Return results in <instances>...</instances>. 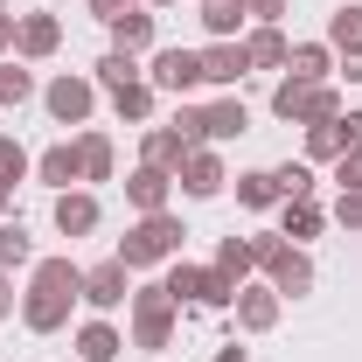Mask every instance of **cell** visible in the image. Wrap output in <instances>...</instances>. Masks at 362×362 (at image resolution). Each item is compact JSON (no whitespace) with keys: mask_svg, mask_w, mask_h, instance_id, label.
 <instances>
[{"mask_svg":"<svg viewBox=\"0 0 362 362\" xmlns=\"http://www.w3.org/2000/svg\"><path fill=\"white\" fill-rule=\"evenodd\" d=\"M77 300H84V265H77V258H35V265H28V293H21L28 334L70 327V307H77Z\"/></svg>","mask_w":362,"mask_h":362,"instance_id":"obj_1","label":"cell"},{"mask_svg":"<svg viewBox=\"0 0 362 362\" xmlns=\"http://www.w3.org/2000/svg\"><path fill=\"white\" fill-rule=\"evenodd\" d=\"M181 237H188V230H181L175 209H153V216H139V223L119 237V265H126V272L175 265V258H181Z\"/></svg>","mask_w":362,"mask_h":362,"instance_id":"obj_2","label":"cell"},{"mask_svg":"<svg viewBox=\"0 0 362 362\" xmlns=\"http://www.w3.org/2000/svg\"><path fill=\"white\" fill-rule=\"evenodd\" d=\"M133 349H175V320H181V300L160 286V279H146V286H133Z\"/></svg>","mask_w":362,"mask_h":362,"instance_id":"obj_3","label":"cell"},{"mask_svg":"<svg viewBox=\"0 0 362 362\" xmlns=\"http://www.w3.org/2000/svg\"><path fill=\"white\" fill-rule=\"evenodd\" d=\"M272 119H286V126L341 119V90H334V84H300V77H279V90H272Z\"/></svg>","mask_w":362,"mask_h":362,"instance_id":"obj_4","label":"cell"},{"mask_svg":"<svg viewBox=\"0 0 362 362\" xmlns=\"http://www.w3.org/2000/svg\"><path fill=\"white\" fill-rule=\"evenodd\" d=\"M42 112L56 126H90V112H98V84L77 77V70H63V77H49L42 84Z\"/></svg>","mask_w":362,"mask_h":362,"instance_id":"obj_5","label":"cell"},{"mask_svg":"<svg viewBox=\"0 0 362 362\" xmlns=\"http://www.w3.org/2000/svg\"><path fill=\"white\" fill-rule=\"evenodd\" d=\"M146 84L168 90V98H195V90H202V49H153Z\"/></svg>","mask_w":362,"mask_h":362,"instance_id":"obj_6","label":"cell"},{"mask_svg":"<svg viewBox=\"0 0 362 362\" xmlns=\"http://www.w3.org/2000/svg\"><path fill=\"white\" fill-rule=\"evenodd\" d=\"M258 272H265V286L279 293V300H300V293H314V258H307L300 244H279V251H272Z\"/></svg>","mask_w":362,"mask_h":362,"instance_id":"obj_7","label":"cell"},{"mask_svg":"<svg viewBox=\"0 0 362 362\" xmlns=\"http://www.w3.org/2000/svg\"><path fill=\"white\" fill-rule=\"evenodd\" d=\"M230 314H237V327H244V334H272V327H279V314H286V300L272 293L265 279H258V286L244 279V286H237V300H230Z\"/></svg>","mask_w":362,"mask_h":362,"instance_id":"obj_8","label":"cell"},{"mask_svg":"<svg viewBox=\"0 0 362 362\" xmlns=\"http://www.w3.org/2000/svg\"><path fill=\"white\" fill-rule=\"evenodd\" d=\"M56 49H63V21H56L49 7H35V14L14 21V56H21V63H49Z\"/></svg>","mask_w":362,"mask_h":362,"instance_id":"obj_9","label":"cell"},{"mask_svg":"<svg viewBox=\"0 0 362 362\" xmlns=\"http://www.w3.org/2000/svg\"><path fill=\"white\" fill-rule=\"evenodd\" d=\"M133 300V272L119 265V258H105V265L84 272V307L90 314H112V307H126Z\"/></svg>","mask_w":362,"mask_h":362,"instance_id":"obj_10","label":"cell"},{"mask_svg":"<svg viewBox=\"0 0 362 362\" xmlns=\"http://www.w3.org/2000/svg\"><path fill=\"white\" fill-rule=\"evenodd\" d=\"M175 181L195 195V202H209V195H223L230 188V175H223V153L216 146H188V160L175 168Z\"/></svg>","mask_w":362,"mask_h":362,"instance_id":"obj_11","label":"cell"},{"mask_svg":"<svg viewBox=\"0 0 362 362\" xmlns=\"http://www.w3.org/2000/svg\"><path fill=\"white\" fill-rule=\"evenodd\" d=\"M244 133H251V112H244V98H237V90H223L216 105H202V139H209V146L244 139Z\"/></svg>","mask_w":362,"mask_h":362,"instance_id":"obj_12","label":"cell"},{"mask_svg":"<svg viewBox=\"0 0 362 362\" xmlns=\"http://www.w3.org/2000/svg\"><path fill=\"white\" fill-rule=\"evenodd\" d=\"M244 77H251V56H244V42H209V49H202V84L237 90Z\"/></svg>","mask_w":362,"mask_h":362,"instance_id":"obj_13","label":"cell"},{"mask_svg":"<svg viewBox=\"0 0 362 362\" xmlns=\"http://www.w3.org/2000/svg\"><path fill=\"white\" fill-rule=\"evenodd\" d=\"M98 216H105V209H98L90 188H63V195H56V230H63V237H90Z\"/></svg>","mask_w":362,"mask_h":362,"instance_id":"obj_14","label":"cell"},{"mask_svg":"<svg viewBox=\"0 0 362 362\" xmlns=\"http://www.w3.org/2000/svg\"><path fill=\"white\" fill-rule=\"evenodd\" d=\"M139 160L160 168V175H175L181 160H188V139H181L175 126H146V133H139Z\"/></svg>","mask_w":362,"mask_h":362,"instance_id":"obj_15","label":"cell"},{"mask_svg":"<svg viewBox=\"0 0 362 362\" xmlns=\"http://www.w3.org/2000/svg\"><path fill=\"white\" fill-rule=\"evenodd\" d=\"M168 188H175V175H160V168L139 160L133 175H126V202H133L139 216H153V209H168Z\"/></svg>","mask_w":362,"mask_h":362,"instance_id":"obj_16","label":"cell"},{"mask_svg":"<svg viewBox=\"0 0 362 362\" xmlns=\"http://www.w3.org/2000/svg\"><path fill=\"white\" fill-rule=\"evenodd\" d=\"M286 77L327 84V77H334V49H327V42H293V49H286Z\"/></svg>","mask_w":362,"mask_h":362,"instance_id":"obj_17","label":"cell"},{"mask_svg":"<svg viewBox=\"0 0 362 362\" xmlns=\"http://www.w3.org/2000/svg\"><path fill=\"white\" fill-rule=\"evenodd\" d=\"M320 223H327V209H320L314 195H307V202H279V237H286V244L320 237Z\"/></svg>","mask_w":362,"mask_h":362,"instance_id":"obj_18","label":"cell"},{"mask_svg":"<svg viewBox=\"0 0 362 362\" xmlns=\"http://www.w3.org/2000/svg\"><path fill=\"white\" fill-rule=\"evenodd\" d=\"M119 349H126V334H119L105 314L77 327V356H84V362H119Z\"/></svg>","mask_w":362,"mask_h":362,"instance_id":"obj_19","label":"cell"},{"mask_svg":"<svg viewBox=\"0 0 362 362\" xmlns=\"http://www.w3.org/2000/svg\"><path fill=\"white\" fill-rule=\"evenodd\" d=\"M244 0H202V28H209V42H244Z\"/></svg>","mask_w":362,"mask_h":362,"instance_id":"obj_20","label":"cell"},{"mask_svg":"<svg viewBox=\"0 0 362 362\" xmlns=\"http://www.w3.org/2000/svg\"><path fill=\"white\" fill-rule=\"evenodd\" d=\"M35 175L49 181V188H56V195H63V188H77V139H63V146H49V153H35Z\"/></svg>","mask_w":362,"mask_h":362,"instance_id":"obj_21","label":"cell"},{"mask_svg":"<svg viewBox=\"0 0 362 362\" xmlns=\"http://www.w3.org/2000/svg\"><path fill=\"white\" fill-rule=\"evenodd\" d=\"M112 49H119V56H146V49H153V14L126 7V14L112 21Z\"/></svg>","mask_w":362,"mask_h":362,"instance_id":"obj_22","label":"cell"},{"mask_svg":"<svg viewBox=\"0 0 362 362\" xmlns=\"http://www.w3.org/2000/svg\"><path fill=\"white\" fill-rule=\"evenodd\" d=\"M327 49H334V56H356L362 49V0H349V7L327 14Z\"/></svg>","mask_w":362,"mask_h":362,"instance_id":"obj_23","label":"cell"},{"mask_svg":"<svg viewBox=\"0 0 362 362\" xmlns=\"http://www.w3.org/2000/svg\"><path fill=\"white\" fill-rule=\"evenodd\" d=\"M112 160H119V153H112L105 133H77V175L84 181H112Z\"/></svg>","mask_w":362,"mask_h":362,"instance_id":"obj_24","label":"cell"},{"mask_svg":"<svg viewBox=\"0 0 362 362\" xmlns=\"http://www.w3.org/2000/svg\"><path fill=\"white\" fill-rule=\"evenodd\" d=\"M341 153H349V133H341V119H314V126H307V160H327V168H334Z\"/></svg>","mask_w":362,"mask_h":362,"instance_id":"obj_25","label":"cell"},{"mask_svg":"<svg viewBox=\"0 0 362 362\" xmlns=\"http://www.w3.org/2000/svg\"><path fill=\"white\" fill-rule=\"evenodd\" d=\"M286 35H279V28H251V35H244V56H251V70H286Z\"/></svg>","mask_w":362,"mask_h":362,"instance_id":"obj_26","label":"cell"},{"mask_svg":"<svg viewBox=\"0 0 362 362\" xmlns=\"http://www.w3.org/2000/svg\"><path fill=\"white\" fill-rule=\"evenodd\" d=\"M35 98V70L21 63V56H0V105L14 112V105H28Z\"/></svg>","mask_w":362,"mask_h":362,"instance_id":"obj_27","label":"cell"},{"mask_svg":"<svg viewBox=\"0 0 362 362\" xmlns=\"http://www.w3.org/2000/svg\"><path fill=\"white\" fill-rule=\"evenodd\" d=\"M14 265H35V237H28V223L0 216V272H14Z\"/></svg>","mask_w":362,"mask_h":362,"instance_id":"obj_28","label":"cell"},{"mask_svg":"<svg viewBox=\"0 0 362 362\" xmlns=\"http://www.w3.org/2000/svg\"><path fill=\"white\" fill-rule=\"evenodd\" d=\"M139 77H146V70H139V56H119V49H105L90 84H98V90H126V84H139Z\"/></svg>","mask_w":362,"mask_h":362,"instance_id":"obj_29","label":"cell"},{"mask_svg":"<svg viewBox=\"0 0 362 362\" xmlns=\"http://www.w3.org/2000/svg\"><path fill=\"white\" fill-rule=\"evenodd\" d=\"M237 202H244V209H279V175H272V168L237 175Z\"/></svg>","mask_w":362,"mask_h":362,"instance_id":"obj_30","label":"cell"},{"mask_svg":"<svg viewBox=\"0 0 362 362\" xmlns=\"http://www.w3.org/2000/svg\"><path fill=\"white\" fill-rule=\"evenodd\" d=\"M202 279H209V265H188V258H175V265H168V279H160V286L175 293L181 307H202Z\"/></svg>","mask_w":362,"mask_h":362,"instance_id":"obj_31","label":"cell"},{"mask_svg":"<svg viewBox=\"0 0 362 362\" xmlns=\"http://www.w3.org/2000/svg\"><path fill=\"white\" fill-rule=\"evenodd\" d=\"M112 112L126 119V126H146L153 119V84L139 77V84H126V90H112Z\"/></svg>","mask_w":362,"mask_h":362,"instance_id":"obj_32","label":"cell"},{"mask_svg":"<svg viewBox=\"0 0 362 362\" xmlns=\"http://www.w3.org/2000/svg\"><path fill=\"white\" fill-rule=\"evenodd\" d=\"M216 272H223V279H237V286H244V279L258 272V258H251V244H244V237H223V244H216Z\"/></svg>","mask_w":362,"mask_h":362,"instance_id":"obj_33","label":"cell"},{"mask_svg":"<svg viewBox=\"0 0 362 362\" xmlns=\"http://www.w3.org/2000/svg\"><path fill=\"white\" fill-rule=\"evenodd\" d=\"M279 175V202H307L314 195V168L307 160H286V168H272Z\"/></svg>","mask_w":362,"mask_h":362,"instance_id":"obj_34","label":"cell"},{"mask_svg":"<svg viewBox=\"0 0 362 362\" xmlns=\"http://www.w3.org/2000/svg\"><path fill=\"white\" fill-rule=\"evenodd\" d=\"M28 175H35V160H28V146L0 133V188H14V181H28Z\"/></svg>","mask_w":362,"mask_h":362,"instance_id":"obj_35","label":"cell"},{"mask_svg":"<svg viewBox=\"0 0 362 362\" xmlns=\"http://www.w3.org/2000/svg\"><path fill=\"white\" fill-rule=\"evenodd\" d=\"M175 133L188 139V146H209V139H202V105H188V98H181V105H175Z\"/></svg>","mask_w":362,"mask_h":362,"instance_id":"obj_36","label":"cell"},{"mask_svg":"<svg viewBox=\"0 0 362 362\" xmlns=\"http://www.w3.org/2000/svg\"><path fill=\"white\" fill-rule=\"evenodd\" d=\"M334 223H341V230H362V188H341V195H334Z\"/></svg>","mask_w":362,"mask_h":362,"instance_id":"obj_37","label":"cell"},{"mask_svg":"<svg viewBox=\"0 0 362 362\" xmlns=\"http://www.w3.org/2000/svg\"><path fill=\"white\" fill-rule=\"evenodd\" d=\"M244 14H251L258 28H279V14H286V0H244Z\"/></svg>","mask_w":362,"mask_h":362,"instance_id":"obj_38","label":"cell"},{"mask_svg":"<svg viewBox=\"0 0 362 362\" xmlns=\"http://www.w3.org/2000/svg\"><path fill=\"white\" fill-rule=\"evenodd\" d=\"M244 244H251V258H258V265H265L272 251H279V244H286V237H279V230H251V237H244Z\"/></svg>","mask_w":362,"mask_h":362,"instance_id":"obj_39","label":"cell"},{"mask_svg":"<svg viewBox=\"0 0 362 362\" xmlns=\"http://www.w3.org/2000/svg\"><path fill=\"white\" fill-rule=\"evenodd\" d=\"M334 181H341V188H362V153H341V160H334Z\"/></svg>","mask_w":362,"mask_h":362,"instance_id":"obj_40","label":"cell"},{"mask_svg":"<svg viewBox=\"0 0 362 362\" xmlns=\"http://www.w3.org/2000/svg\"><path fill=\"white\" fill-rule=\"evenodd\" d=\"M126 7H139V0H90V14H98V21H105V28H112V21H119V14H126Z\"/></svg>","mask_w":362,"mask_h":362,"instance_id":"obj_41","label":"cell"},{"mask_svg":"<svg viewBox=\"0 0 362 362\" xmlns=\"http://www.w3.org/2000/svg\"><path fill=\"white\" fill-rule=\"evenodd\" d=\"M341 133H349V153H362V112H341Z\"/></svg>","mask_w":362,"mask_h":362,"instance_id":"obj_42","label":"cell"},{"mask_svg":"<svg viewBox=\"0 0 362 362\" xmlns=\"http://www.w3.org/2000/svg\"><path fill=\"white\" fill-rule=\"evenodd\" d=\"M14 300H21V293H14V279L0 272V320H14Z\"/></svg>","mask_w":362,"mask_h":362,"instance_id":"obj_43","label":"cell"},{"mask_svg":"<svg viewBox=\"0 0 362 362\" xmlns=\"http://www.w3.org/2000/svg\"><path fill=\"white\" fill-rule=\"evenodd\" d=\"M334 70H341L349 84H362V49H356V56H334Z\"/></svg>","mask_w":362,"mask_h":362,"instance_id":"obj_44","label":"cell"},{"mask_svg":"<svg viewBox=\"0 0 362 362\" xmlns=\"http://www.w3.org/2000/svg\"><path fill=\"white\" fill-rule=\"evenodd\" d=\"M14 21H21V14H7V7H0V56L14 49Z\"/></svg>","mask_w":362,"mask_h":362,"instance_id":"obj_45","label":"cell"},{"mask_svg":"<svg viewBox=\"0 0 362 362\" xmlns=\"http://www.w3.org/2000/svg\"><path fill=\"white\" fill-rule=\"evenodd\" d=\"M216 362H251V349H237V341H230V349H216Z\"/></svg>","mask_w":362,"mask_h":362,"instance_id":"obj_46","label":"cell"},{"mask_svg":"<svg viewBox=\"0 0 362 362\" xmlns=\"http://www.w3.org/2000/svg\"><path fill=\"white\" fill-rule=\"evenodd\" d=\"M7 202H14V188H0V216H7Z\"/></svg>","mask_w":362,"mask_h":362,"instance_id":"obj_47","label":"cell"},{"mask_svg":"<svg viewBox=\"0 0 362 362\" xmlns=\"http://www.w3.org/2000/svg\"><path fill=\"white\" fill-rule=\"evenodd\" d=\"M139 7H175V0H139Z\"/></svg>","mask_w":362,"mask_h":362,"instance_id":"obj_48","label":"cell"},{"mask_svg":"<svg viewBox=\"0 0 362 362\" xmlns=\"http://www.w3.org/2000/svg\"><path fill=\"white\" fill-rule=\"evenodd\" d=\"M49 7H56V0H49Z\"/></svg>","mask_w":362,"mask_h":362,"instance_id":"obj_49","label":"cell"},{"mask_svg":"<svg viewBox=\"0 0 362 362\" xmlns=\"http://www.w3.org/2000/svg\"><path fill=\"white\" fill-rule=\"evenodd\" d=\"M0 7H7V0H0Z\"/></svg>","mask_w":362,"mask_h":362,"instance_id":"obj_50","label":"cell"}]
</instances>
